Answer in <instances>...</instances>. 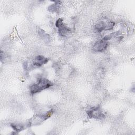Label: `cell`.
<instances>
[{
	"label": "cell",
	"instance_id": "cell-4",
	"mask_svg": "<svg viewBox=\"0 0 135 135\" xmlns=\"http://www.w3.org/2000/svg\"><path fill=\"white\" fill-rule=\"evenodd\" d=\"M87 114L90 118L103 119L105 118V115L102 112V111L100 107H95L90 108L87 111Z\"/></svg>",
	"mask_w": 135,
	"mask_h": 135
},
{
	"label": "cell",
	"instance_id": "cell-6",
	"mask_svg": "<svg viewBox=\"0 0 135 135\" xmlns=\"http://www.w3.org/2000/svg\"><path fill=\"white\" fill-rule=\"evenodd\" d=\"M108 43L103 39L97 41L93 46V50L95 52H102L106 50Z\"/></svg>",
	"mask_w": 135,
	"mask_h": 135
},
{
	"label": "cell",
	"instance_id": "cell-1",
	"mask_svg": "<svg viewBox=\"0 0 135 135\" xmlns=\"http://www.w3.org/2000/svg\"><path fill=\"white\" fill-rule=\"evenodd\" d=\"M53 85V83L48 79L44 78H41L38 80L37 83L32 84L30 86V92L31 94H34L46 89L49 88Z\"/></svg>",
	"mask_w": 135,
	"mask_h": 135
},
{
	"label": "cell",
	"instance_id": "cell-5",
	"mask_svg": "<svg viewBox=\"0 0 135 135\" xmlns=\"http://www.w3.org/2000/svg\"><path fill=\"white\" fill-rule=\"evenodd\" d=\"M56 26L58 28L59 34L62 36H65L70 32V29L63 23L62 18H59L55 23Z\"/></svg>",
	"mask_w": 135,
	"mask_h": 135
},
{
	"label": "cell",
	"instance_id": "cell-10",
	"mask_svg": "<svg viewBox=\"0 0 135 135\" xmlns=\"http://www.w3.org/2000/svg\"><path fill=\"white\" fill-rule=\"evenodd\" d=\"M11 126L16 132H20L26 128L25 126L21 123H12Z\"/></svg>",
	"mask_w": 135,
	"mask_h": 135
},
{
	"label": "cell",
	"instance_id": "cell-2",
	"mask_svg": "<svg viewBox=\"0 0 135 135\" xmlns=\"http://www.w3.org/2000/svg\"><path fill=\"white\" fill-rule=\"evenodd\" d=\"M53 112L50 111L45 114H36L31 118L28 120L26 123L27 127H31L33 126H37L41 124L43 121L47 119L52 114Z\"/></svg>",
	"mask_w": 135,
	"mask_h": 135
},
{
	"label": "cell",
	"instance_id": "cell-3",
	"mask_svg": "<svg viewBox=\"0 0 135 135\" xmlns=\"http://www.w3.org/2000/svg\"><path fill=\"white\" fill-rule=\"evenodd\" d=\"M114 23L110 20H105L99 21L95 25V28L97 31L100 32L102 31L111 30L113 28Z\"/></svg>",
	"mask_w": 135,
	"mask_h": 135
},
{
	"label": "cell",
	"instance_id": "cell-9",
	"mask_svg": "<svg viewBox=\"0 0 135 135\" xmlns=\"http://www.w3.org/2000/svg\"><path fill=\"white\" fill-rule=\"evenodd\" d=\"M60 1L55 2V3L49 6L48 11L50 12H57L60 8Z\"/></svg>",
	"mask_w": 135,
	"mask_h": 135
},
{
	"label": "cell",
	"instance_id": "cell-8",
	"mask_svg": "<svg viewBox=\"0 0 135 135\" xmlns=\"http://www.w3.org/2000/svg\"><path fill=\"white\" fill-rule=\"evenodd\" d=\"M37 33L40 37L45 42H49L50 41V36L47 33H46L43 30L38 28L37 29Z\"/></svg>",
	"mask_w": 135,
	"mask_h": 135
},
{
	"label": "cell",
	"instance_id": "cell-7",
	"mask_svg": "<svg viewBox=\"0 0 135 135\" xmlns=\"http://www.w3.org/2000/svg\"><path fill=\"white\" fill-rule=\"evenodd\" d=\"M48 61H49L48 59L45 57L44 56L38 55L34 58L33 62V64L34 66L39 68L42 65L47 63Z\"/></svg>",
	"mask_w": 135,
	"mask_h": 135
}]
</instances>
